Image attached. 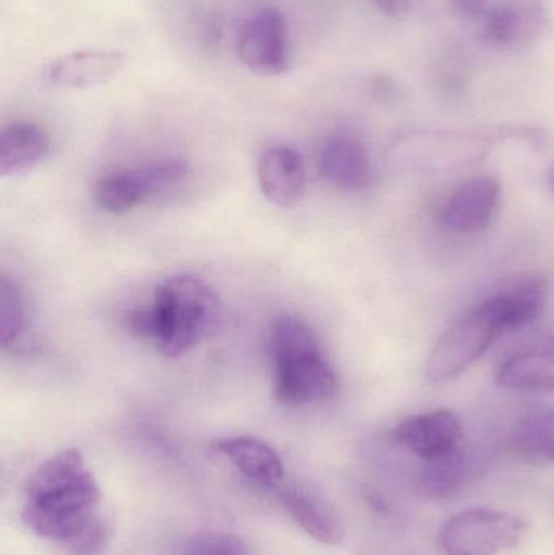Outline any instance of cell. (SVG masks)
<instances>
[{
    "instance_id": "cell-1",
    "label": "cell",
    "mask_w": 554,
    "mask_h": 555,
    "mask_svg": "<svg viewBox=\"0 0 554 555\" xmlns=\"http://www.w3.org/2000/svg\"><path fill=\"white\" fill-rule=\"evenodd\" d=\"M100 488L77 449L59 452L29 476L22 520L36 537L75 547L93 533Z\"/></svg>"
},
{
    "instance_id": "cell-2",
    "label": "cell",
    "mask_w": 554,
    "mask_h": 555,
    "mask_svg": "<svg viewBox=\"0 0 554 555\" xmlns=\"http://www.w3.org/2000/svg\"><path fill=\"white\" fill-rule=\"evenodd\" d=\"M545 300L546 284L536 280L471 307L436 343L426 364V378L435 385L454 380L501 335L533 322L542 313Z\"/></svg>"
},
{
    "instance_id": "cell-3",
    "label": "cell",
    "mask_w": 554,
    "mask_h": 555,
    "mask_svg": "<svg viewBox=\"0 0 554 555\" xmlns=\"http://www.w3.org/2000/svg\"><path fill=\"white\" fill-rule=\"evenodd\" d=\"M218 320L220 300L215 291L202 278L184 273L166 278L150 309L126 317V328L155 343L166 358H179L210 335Z\"/></svg>"
},
{
    "instance_id": "cell-4",
    "label": "cell",
    "mask_w": 554,
    "mask_h": 555,
    "mask_svg": "<svg viewBox=\"0 0 554 555\" xmlns=\"http://www.w3.org/2000/svg\"><path fill=\"white\" fill-rule=\"evenodd\" d=\"M269 346L276 403L306 406L335 393L337 375L305 320L295 315L273 320Z\"/></svg>"
},
{
    "instance_id": "cell-5",
    "label": "cell",
    "mask_w": 554,
    "mask_h": 555,
    "mask_svg": "<svg viewBox=\"0 0 554 555\" xmlns=\"http://www.w3.org/2000/svg\"><path fill=\"white\" fill-rule=\"evenodd\" d=\"M542 145L539 130L520 127L490 129L413 130L390 145L387 159L394 168L420 175L448 172L475 165L506 140Z\"/></svg>"
},
{
    "instance_id": "cell-6",
    "label": "cell",
    "mask_w": 554,
    "mask_h": 555,
    "mask_svg": "<svg viewBox=\"0 0 554 555\" xmlns=\"http://www.w3.org/2000/svg\"><path fill=\"white\" fill-rule=\"evenodd\" d=\"M526 524L504 512H462L441 531V546L448 555H498L523 541Z\"/></svg>"
},
{
    "instance_id": "cell-7",
    "label": "cell",
    "mask_w": 554,
    "mask_h": 555,
    "mask_svg": "<svg viewBox=\"0 0 554 555\" xmlns=\"http://www.w3.org/2000/svg\"><path fill=\"white\" fill-rule=\"evenodd\" d=\"M185 175L188 163L182 159H162L139 168L111 172L96 182L94 202L101 210L124 215L139 207L146 198L179 184Z\"/></svg>"
},
{
    "instance_id": "cell-8",
    "label": "cell",
    "mask_w": 554,
    "mask_h": 555,
    "mask_svg": "<svg viewBox=\"0 0 554 555\" xmlns=\"http://www.w3.org/2000/svg\"><path fill=\"white\" fill-rule=\"evenodd\" d=\"M237 54L259 75H282L289 67L288 25L275 7L259 10L241 29Z\"/></svg>"
},
{
    "instance_id": "cell-9",
    "label": "cell",
    "mask_w": 554,
    "mask_h": 555,
    "mask_svg": "<svg viewBox=\"0 0 554 555\" xmlns=\"http://www.w3.org/2000/svg\"><path fill=\"white\" fill-rule=\"evenodd\" d=\"M124 64L126 55L116 49H81L49 61L41 78L49 87L87 90L113 80Z\"/></svg>"
},
{
    "instance_id": "cell-10",
    "label": "cell",
    "mask_w": 554,
    "mask_h": 555,
    "mask_svg": "<svg viewBox=\"0 0 554 555\" xmlns=\"http://www.w3.org/2000/svg\"><path fill=\"white\" fill-rule=\"evenodd\" d=\"M501 185L493 176H480L459 185L439 214V223L451 233L487 230L500 205Z\"/></svg>"
},
{
    "instance_id": "cell-11",
    "label": "cell",
    "mask_w": 554,
    "mask_h": 555,
    "mask_svg": "<svg viewBox=\"0 0 554 555\" xmlns=\"http://www.w3.org/2000/svg\"><path fill=\"white\" fill-rule=\"evenodd\" d=\"M464 429L452 411L436 410L407 417L392 430L394 442L422 459H438L459 449Z\"/></svg>"
},
{
    "instance_id": "cell-12",
    "label": "cell",
    "mask_w": 554,
    "mask_h": 555,
    "mask_svg": "<svg viewBox=\"0 0 554 555\" xmlns=\"http://www.w3.org/2000/svg\"><path fill=\"white\" fill-rule=\"evenodd\" d=\"M552 28L543 0H501L485 22L491 41L501 46H526L545 38Z\"/></svg>"
},
{
    "instance_id": "cell-13",
    "label": "cell",
    "mask_w": 554,
    "mask_h": 555,
    "mask_svg": "<svg viewBox=\"0 0 554 555\" xmlns=\"http://www.w3.org/2000/svg\"><path fill=\"white\" fill-rule=\"evenodd\" d=\"M275 494L293 520L319 543L337 546L344 541L345 528L335 508L318 492L306 486H276Z\"/></svg>"
},
{
    "instance_id": "cell-14",
    "label": "cell",
    "mask_w": 554,
    "mask_h": 555,
    "mask_svg": "<svg viewBox=\"0 0 554 555\" xmlns=\"http://www.w3.org/2000/svg\"><path fill=\"white\" fill-rule=\"evenodd\" d=\"M318 168L322 178L342 191H363L370 188V156L360 140L335 135L319 149Z\"/></svg>"
},
{
    "instance_id": "cell-15",
    "label": "cell",
    "mask_w": 554,
    "mask_h": 555,
    "mask_svg": "<svg viewBox=\"0 0 554 555\" xmlns=\"http://www.w3.org/2000/svg\"><path fill=\"white\" fill-rule=\"evenodd\" d=\"M259 184L272 204L289 208L301 201L306 191L302 156L288 146H272L259 162Z\"/></svg>"
},
{
    "instance_id": "cell-16",
    "label": "cell",
    "mask_w": 554,
    "mask_h": 555,
    "mask_svg": "<svg viewBox=\"0 0 554 555\" xmlns=\"http://www.w3.org/2000/svg\"><path fill=\"white\" fill-rule=\"evenodd\" d=\"M217 450L230 460L231 465L236 466L237 472L257 486L273 491L276 486L282 485L285 476L282 459L263 440L246 436L230 437L220 440Z\"/></svg>"
},
{
    "instance_id": "cell-17",
    "label": "cell",
    "mask_w": 554,
    "mask_h": 555,
    "mask_svg": "<svg viewBox=\"0 0 554 555\" xmlns=\"http://www.w3.org/2000/svg\"><path fill=\"white\" fill-rule=\"evenodd\" d=\"M51 139L38 124L12 122L0 132V176L23 175L48 158Z\"/></svg>"
},
{
    "instance_id": "cell-18",
    "label": "cell",
    "mask_w": 554,
    "mask_h": 555,
    "mask_svg": "<svg viewBox=\"0 0 554 555\" xmlns=\"http://www.w3.org/2000/svg\"><path fill=\"white\" fill-rule=\"evenodd\" d=\"M498 384L514 391H554V346L507 358L498 369Z\"/></svg>"
},
{
    "instance_id": "cell-19",
    "label": "cell",
    "mask_w": 554,
    "mask_h": 555,
    "mask_svg": "<svg viewBox=\"0 0 554 555\" xmlns=\"http://www.w3.org/2000/svg\"><path fill=\"white\" fill-rule=\"evenodd\" d=\"M507 442L520 459L554 465V410L540 408L520 416L511 427Z\"/></svg>"
},
{
    "instance_id": "cell-20",
    "label": "cell",
    "mask_w": 554,
    "mask_h": 555,
    "mask_svg": "<svg viewBox=\"0 0 554 555\" xmlns=\"http://www.w3.org/2000/svg\"><path fill=\"white\" fill-rule=\"evenodd\" d=\"M420 472V489L429 499H449L464 488L468 479V460L461 449L452 450L446 455L425 462Z\"/></svg>"
},
{
    "instance_id": "cell-21",
    "label": "cell",
    "mask_w": 554,
    "mask_h": 555,
    "mask_svg": "<svg viewBox=\"0 0 554 555\" xmlns=\"http://www.w3.org/2000/svg\"><path fill=\"white\" fill-rule=\"evenodd\" d=\"M28 323L25 296L22 289L9 278H2L0 284V343L3 348L15 345L25 333Z\"/></svg>"
},
{
    "instance_id": "cell-22",
    "label": "cell",
    "mask_w": 554,
    "mask_h": 555,
    "mask_svg": "<svg viewBox=\"0 0 554 555\" xmlns=\"http://www.w3.org/2000/svg\"><path fill=\"white\" fill-rule=\"evenodd\" d=\"M182 555H250L240 537L227 531H202L185 543Z\"/></svg>"
},
{
    "instance_id": "cell-23",
    "label": "cell",
    "mask_w": 554,
    "mask_h": 555,
    "mask_svg": "<svg viewBox=\"0 0 554 555\" xmlns=\"http://www.w3.org/2000/svg\"><path fill=\"white\" fill-rule=\"evenodd\" d=\"M373 2L384 15L394 20L403 18L410 10V0H373Z\"/></svg>"
},
{
    "instance_id": "cell-24",
    "label": "cell",
    "mask_w": 554,
    "mask_h": 555,
    "mask_svg": "<svg viewBox=\"0 0 554 555\" xmlns=\"http://www.w3.org/2000/svg\"><path fill=\"white\" fill-rule=\"evenodd\" d=\"M451 2L452 7L462 15L475 16L487 10L490 0H451Z\"/></svg>"
},
{
    "instance_id": "cell-25",
    "label": "cell",
    "mask_w": 554,
    "mask_h": 555,
    "mask_svg": "<svg viewBox=\"0 0 554 555\" xmlns=\"http://www.w3.org/2000/svg\"><path fill=\"white\" fill-rule=\"evenodd\" d=\"M550 188L554 192V168L552 169V175H550Z\"/></svg>"
}]
</instances>
